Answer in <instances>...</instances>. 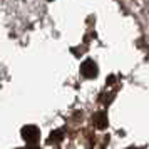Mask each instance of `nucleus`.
Returning <instances> with one entry per match:
<instances>
[{"mask_svg": "<svg viewBox=\"0 0 149 149\" xmlns=\"http://www.w3.org/2000/svg\"><path fill=\"white\" fill-rule=\"evenodd\" d=\"M81 70H82V75H84V77H89V79H91V77H94V75L97 74V65H95L92 61H86L82 64Z\"/></svg>", "mask_w": 149, "mask_h": 149, "instance_id": "nucleus-1", "label": "nucleus"}]
</instances>
